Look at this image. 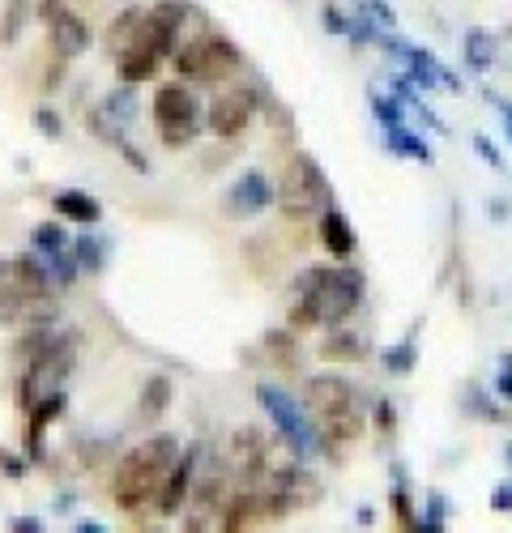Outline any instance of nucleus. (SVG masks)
<instances>
[{
	"label": "nucleus",
	"instance_id": "nucleus-36",
	"mask_svg": "<svg viewBox=\"0 0 512 533\" xmlns=\"http://www.w3.org/2000/svg\"><path fill=\"white\" fill-rule=\"evenodd\" d=\"M355 9H363L367 18H376L380 26H393V5H389V0H355Z\"/></svg>",
	"mask_w": 512,
	"mask_h": 533
},
{
	"label": "nucleus",
	"instance_id": "nucleus-22",
	"mask_svg": "<svg viewBox=\"0 0 512 533\" xmlns=\"http://www.w3.org/2000/svg\"><path fill=\"white\" fill-rule=\"evenodd\" d=\"M384 141H389V150H393V154L410 158V163H423V167L436 163V150H431V141L414 133L410 124H393V128H384Z\"/></svg>",
	"mask_w": 512,
	"mask_h": 533
},
{
	"label": "nucleus",
	"instance_id": "nucleus-6",
	"mask_svg": "<svg viewBox=\"0 0 512 533\" xmlns=\"http://www.w3.org/2000/svg\"><path fill=\"white\" fill-rule=\"evenodd\" d=\"M329 201H333V192H329L325 167H320L308 150H299L291 163H286L282 184L274 188V205L282 209L286 222H312L325 214Z\"/></svg>",
	"mask_w": 512,
	"mask_h": 533
},
{
	"label": "nucleus",
	"instance_id": "nucleus-12",
	"mask_svg": "<svg viewBox=\"0 0 512 533\" xmlns=\"http://www.w3.org/2000/svg\"><path fill=\"white\" fill-rule=\"evenodd\" d=\"M269 205H274V180H269L261 167H248L244 175H235L231 188L222 192V209H227V218H235V222L265 214Z\"/></svg>",
	"mask_w": 512,
	"mask_h": 533
},
{
	"label": "nucleus",
	"instance_id": "nucleus-24",
	"mask_svg": "<svg viewBox=\"0 0 512 533\" xmlns=\"http://www.w3.org/2000/svg\"><path fill=\"white\" fill-rule=\"evenodd\" d=\"M380 363H384V371H389V376H410V371L419 367V325H414L397 346L384 350Z\"/></svg>",
	"mask_w": 512,
	"mask_h": 533
},
{
	"label": "nucleus",
	"instance_id": "nucleus-25",
	"mask_svg": "<svg viewBox=\"0 0 512 533\" xmlns=\"http://www.w3.org/2000/svg\"><path fill=\"white\" fill-rule=\"evenodd\" d=\"M175 397V384L167 376H150L146 384H141V397H137V414L141 418H163L167 406Z\"/></svg>",
	"mask_w": 512,
	"mask_h": 533
},
{
	"label": "nucleus",
	"instance_id": "nucleus-30",
	"mask_svg": "<svg viewBox=\"0 0 512 533\" xmlns=\"http://www.w3.org/2000/svg\"><path fill=\"white\" fill-rule=\"evenodd\" d=\"M389 508H393L397 529H414V521H419V512H414V504H410V482H393Z\"/></svg>",
	"mask_w": 512,
	"mask_h": 533
},
{
	"label": "nucleus",
	"instance_id": "nucleus-41",
	"mask_svg": "<svg viewBox=\"0 0 512 533\" xmlns=\"http://www.w3.org/2000/svg\"><path fill=\"white\" fill-rule=\"evenodd\" d=\"M487 99L500 107V116H504V128H508V137H512V103L508 99H500V94H487Z\"/></svg>",
	"mask_w": 512,
	"mask_h": 533
},
{
	"label": "nucleus",
	"instance_id": "nucleus-8",
	"mask_svg": "<svg viewBox=\"0 0 512 533\" xmlns=\"http://www.w3.org/2000/svg\"><path fill=\"white\" fill-rule=\"evenodd\" d=\"M256 401H261V410L269 414V423L278 427V435L291 444V452L299 461H312V457L325 452V440H320L312 414L303 410L286 389H278V384H261V389H256Z\"/></svg>",
	"mask_w": 512,
	"mask_h": 533
},
{
	"label": "nucleus",
	"instance_id": "nucleus-18",
	"mask_svg": "<svg viewBox=\"0 0 512 533\" xmlns=\"http://www.w3.org/2000/svg\"><path fill=\"white\" fill-rule=\"evenodd\" d=\"M320 248H325L333 261H350V256H355V248H359L355 226H350V218L342 214L338 201H329L325 214H320Z\"/></svg>",
	"mask_w": 512,
	"mask_h": 533
},
{
	"label": "nucleus",
	"instance_id": "nucleus-43",
	"mask_svg": "<svg viewBox=\"0 0 512 533\" xmlns=\"http://www.w3.org/2000/svg\"><path fill=\"white\" fill-rule=\"evenodd\" d=\"M73 529H77V533H103L99 521H73Z\"/></svg>",
	"mask_w": 512,
	"mask_h": 533
},
{
	"label": "nucleus",
	"instance_id": "nucleus-44",
	"mask_svg": "<svg viewBox=\"0 0 512 533\" xmlns=\"http://www.w3.org/2000/svg\"><path fill=\"white\" fill-rule=\"evenodd\" d=\"M491 214L495 218H508V201H491Z\"/></svg>",
	"mask_w": 512,
	"mask_h": 533
},
{
	"label": "nucleus",
	"instance_id": "nucleus-21",
	"mask_svg": "<svg viewBox=\"0 0 512 533\" xmlns=\"http://www.w3.org/2000/svg\"><path fill=\"white\" fill-rule=\"evenodd\" d=\"M52 209H56L64 222H82V226L103 222V201L90 197V192H82V188H64V192H56V197H52Z\"/></svg>",
	"mask_w": 512,
	"mask_h": 533
},
{
	"label": "nucleus",
	"instance_id": "nucleus-37",
	"mask_svg": "<svg viewBox=\"0 0 512 533\" xmlns=\"http://www.w3.org/2000/svg\"><path fill=\"white\" fill-rule=\"evenodd\" d=\"M320 22H325V30H329V35H346V13L338 9V5H325V9H320Z\"/></svg>",
	"mask_w": 512,
	"mask_h": 533
},
{
	"label": "nucleus",
	"instance_id": "nucleus-31",
	"mask_svg": "<svg viewBox=\"0 0 512 533\" xmlns=\"http://www.w3.org/2000/svg\"><path fill=\"white\" fill-rule=\"evenodd\" d=\"M444 525H448V504H444V495H431L423 516L414 521V533H440Z\"/></svg>",
	"mask_w": 512,
	"mask_h": 533
},
{
	"label": "nucleus",
	"instance_id": "nucleus-39",
	"mask_svg": "<svg viewBox=\"0 0 512 533\" xmlns=\"http://www.w3.org/2000/svg\"><path fill=\"white\" fill-rule=\"evenodd\" d=\"M0 474L18 478V474H26V461H22V457H13V452H5V448H0Z\"/></svg>",
	"mask_w": 512,
	"mask_h": 533
},
{
	"label": "nucleus",
	"instance_id": "nucleus-20",
	"mask_svg": "<svg viewBox=\"0 0 512 533\" xmlns=\"http://www.w3.org/2000/svg\"><path fill=\"white\" fill-rule=\"evenodd\" d=\"M367 337L359 329H350V325H338V329H329L325 333V342H320V359L325 363H359L367 359Z\"/></svg>",
	"mask_w": 512,
	"mask_h": 533
},
{
	"label": "nucleus",
	"instance_id": "nucleus-35",
	"mask_svg": "<svg viewBox=\"0 0 512 533\" xmlns=\"http://www.w3.org/2000/svg\"><path fill=\"white\" fill-rule=\"evenodd\" d=\"M35 128H39L43 137H60V128H64V124H60V116H56V107H47V103L35 107Z\"/></svg>",
	"mask_w": 512,
	"mask_h": 533
},
{
	"label": "nucleus",
	"instance_id": "nucleus-32",
	"mask_svg": "<svg viewBox=\"0 0 512 533\" xmlns=\"http://www.w3.org/2000/svg\"><path fill=\"white\" fill-rule=\"evenodd\" d=\"M474 154H478V158H483V163H487V167H495V171H500V175L508 171V167H504V154H500V150H495V141H491L487 133H478V137H474Z\"/></svg>",
	"mask_w": 512,
	"mask_h": 533
},
{
	"label": "nucleus",
	"instance_id": "nucleus-7",
	"mask_svg": "<svg viewBox=\"0 0 512 533\" xmlns=\"http://www.w3.org/2000/svg\"><path fill=\"white\" fill-rule=\"evenodd\" d=\"M171 64H175V73L192 77V82H222V77H231L244 64V52L222 30H201V35H192L188 43L175 47Z\"/></svg>",
	"mask_w": 512,
	"mask_h": 533
},
{
	"label": "nucleus",
	"instance_id": "nucleus-23",
	"mask_svg": "<svg viewBox=\"0 0 512 533\" xmlns=\"http://www.w3.org/2000/svg\"><path fill=\"white\" fill-rule=\"evenodd\" d=\"M73 261H77V273H86V278H99V273L107 269V261H111V244L107 239H99V235H77L73 239Z\"/></svg>",
	"mask_w": 512,
	"mask_h": 533
},
{
	"label": "nucleus",
	"instance_id": "nucleus-15",
	"mask_svg": "<svg viewBox=\"0 0 512 533\" xmlns=\"http://www.w3.org/2000/svg\"><path fill=\"white\" fill-rule=\"evenodd\" d=\"M197 465H201V448H180V457L167 470V482L158 491V516H180L188 504V491H192V478H197Z\"/></svg>",
	"mask_w": 512,
	"mask_h": 533
},
{
	"label": "nucleus",
	"instance_id": "nucleus-34",
	"mask_svg": "<svg viewBox=\"0 0 512 533\" xmlns=\"http://www.w3.org/2000/svg\"><path fill=\"white\" fill-rule=\"evenodd\" d=\"M372 418H376L380 435H393V431H397V406H393L389 397H380V401H376V414H372Z\"/></svg>",
	"mask_w": 512,
	"mask_h": 533
},
{
	"label": "nucleus",
	"instance_id": "nucleus-10",
	"mask_svg": "<svg viewBox=\"0 0 512 533\" xmlns=\"http://www.w3.org/2000/svg\"><path fill=\"white\" fill-rule=\"evenodd\" d=\"M227 474L239 491L244 487H265L269 474H274V457H269V444H265V431L248 423L231 431L227 440Z\"/></svg>",
	"mask_w": 512,
	"mask_h": 533
},
{
	"label": "nucleus",
	"instance_id": "nucleus-45",
	"mask_svg": "<svg viewBox=\"0 0 512 533\" xmlns=\"http://www.w3.org/2000/svg\"><path fill=\"white\" fill-rule=\"evenodd\" d=\"M504 457H508V465H512V444H508V448H504Z\"/></svg>",
	"mask_w": 512,
	"mask_h": 533
},
{
	"label": "nucleus",
	"instance_id": "nucleus-42",
	"mask_svg": "<svg viewBox=\"0 0 512 533\" xmlns=\"http://www.w3.org/2000/svg\"><path fill=\"white\" fill-rule=\"evenodd\" d=\"M355 521H359V525L367 529V525H376V512H372V508H367V504H363V508L355 512Z\"/></svg>",
	"mask_w": 512,
	"mask_h": 533
},
{
	"label": "nucleus",
	"instance_id": "nucleus-17",
	"mask_svg": "<svg viewBox=\"0 0 512 533\" xmlns=\"http://www.w3.org/2000/svg\"><path fill=\"white\" fill-rule=\"evenodd\" d=\"M13 261V286H18V299L22 303H43L47 295H52V269H47V261L35 252V248H26L18 256H9Z\"/></svg>",
	"mask_w": 512,
	"mask_h": 533
},
{
	"label": "nucleus",
	"instance_id": "nucleus-26",
	"mask_svg": "<svg viewBox=\"0 0 512 533\" xmlns=\"http://www.w3.org/2000/svg\"><path fill=\"white\" fill-rule=\"evenodd\" d=\"M461 52H466V64L474 73H487L495 64V35H487V30H466V43H461Z\"/></svg>",
	"mask_w": 512,
	"mask_h": 533
},
{
	"label": "nucleus",
	"instance_id": "nucleus-33",
	"mask_svg": "<svg viewBox=\"0 0 512 533\" xmlns=\"http://www.w3.org/2000/svg\"><path fill=\"white\" fill-rule=\"evenodd\" d=\"M500 371H495V397H504V401H512V354H500V363H495Z\"/></svg>",
	"mask_w": 512,
	"mask_h": 533
},
{
	"label": "nucleus",
	"instance_id": "nucleus-5",
	"mask_svg": "<svg viewBox=\"0 0 512 533\" xmlns=\"http://www.w3.org/2000/svg\"><path fill=\"white\" fill-rule=\"evenodd\" d=\"M22 359H26V371L18 380V406L30 410L47 393L64 389L69 371L77 367V350H73V337H64L56 329L39 325V329H30L22 337Z\"/></svg>",
	"mask_w": 512,
	"mask_h": 533
},
{
	"label": "nucleus",
	"instance_id": "nucleus-1",
	"mask_svg": "<svg viewBox=\"0 0 512 533\" xmlns=\"http://www.w3.org/2000/svg\"><path fill=\"white\" fill-rule=\"evenodd\" d=\"M367 295V278L355 265H312L291 282V308L286 329H338Z\"/></svg>",
	"mask_w": 512,
	"mask_h": 533
},
{
	"label": "nucleus",
	"instance_id": "nucleus-3",
	"mask_svg": "<svg viewBox=\"0 0 512 533\" xmlns=\"http://www.w3.org/2000/svg\"><path fill=\"white\" fill-rule=\"evenodd\" d=\"M303 406H308L312 423H316L320 440H325L329 452L355 444L367 431L363 393H359L355 380L342 376V371H320V376L303 380Z\"/></svg>",
	"mask_w": 512,
	"mask_h": 533
},
{
	"label": "nucleus",
	"instance_id": "nucleus-38",
	"mask_svg": "<svg viewBox=\"0 0 512 533\" xmlns=\"http://www.w3.org/2000/svg\"><path fill=\"white\" fill-rule=\"evenodd\" d=\"M491 508L495 512H512V478H504L500 487L491 491Z\"/></svg>",
	"mask_w": 512,
	"mask_h": 533
},
{
	"label": "nucleus",
	"instance_id": "nucleus-4",
	"mask_svg": "<svg viewBox=\"0 0 512 533\" xmlns=\"http://www.w3.org/2000/svg\"><path fill=\"white\" fill-rule=\"evenodd\" d=\"M175 457H180V440L175 435H150V440L128 448L116 465V478H111V499L120 504V512L146 516L158 504V491H163Z\"/></svg>",
	"mask_w": 512,
	"mask_h": 533
},
{
	"label": "nucleus",
	"instance_id": "nucleus-29",
	"mask_svg": "<svg viewBox=\"0 0 512 533\" xmlns=\"http://www.w3.org/2000/svg\"><path fill=\"white\" fill-rule=\"evenodd\" d=\"M372 116H376V124L380 128H393V124H406V103L397 99V94L389 90V94H372Z\"/></svg>",
	"mask_w": 512,
	"mask_h": 533
},
{
	"label": "nucleus",
	"instance_id": "nucleus-16",
	"mask_svg": "<svg viewBox=\"0 0 512 533\" xmlns=\"http://www.w3.org/2000/svg\"><path fill=\"white\" fill-rule=\"evenodd\" d=\"M43 26H47V39H52V56L64 60V64H69L73 56H82L86 47L94 43V30H90L82 18H77V13H73L69 5L56 9Z\"/></svg>",
	"mask_w": 512,
	"mask_h": 533
},
{
	"label": "nucleus",
	"instance_id": "nucleus-19",
	"mask_svg": "<svg viewBox=\"0 0 512 533\" xmlns=\"http://www.w3.org/2000/svg\"><path fill=\"white\" fill-rule=\"evenodd\" d=\"M26 414H30V423H26V457H30V461H43V435H47V427H52L56 418L64 414V389L47 393V397L35 401V406H30Z\"/></svg>",
	"mask_w": 512,
	"mask_h": 533
},
{
	"label": "nucleus",
	"instance_id": "nucleus-11",
	"mask_svg": "<svg viewBox=\"0 0 512 533\" xmlns=\"http://www.w3.org/2000/svg\"><path fill=\"white\" fill-rule=\"evenodd\" d=\"M380 43H384V52H393V56H402V64H406V73L414 77V86H423V90H436V86H444V90H453V94H461V82L453 73L444 69V64L427 52V47H419V43H410V39H402V35H384L380 30Z\"/></svg>",
	"mask_w": 512,
	"mask_h": 533
},
{
	"label": "nucleus",
	"instance_id": "nucleus-13",
	"mask_svg": "<svg viewBox=\"0 0 512 533\" xmlns=\"http://www.w3.org/2000/svg\"><path fill=\"white\" fill-rule=\"evenodd\" d=\"M30 248H35L47 269H52V282L60 290H69L77 282V261H73V239L64 235L60 222H39L35 231H30Z\"/></svg>",
	"mask_w": 512,
	"mask_h": 533
},
{
	"label": "nucleus",
	"instance_id": "nucleus-9",
	"mask_svg": "<svg viewBox=\"0 0 512 533\" xmlns=\"http://www.w3.org/2000/svg\"><path fill=\"white\" fill-rule=\"evenodd\" d=\"M201 103L184 82H163L154 90V124H158V137L171 150H184V145L201 133Z\"/></svg>",
	"mask_w": 512,
	"mask_h": 533
},
{
	"label": "nucleus",
	"instance_id": "nucleus-27",
	"mask_svg": "<svg viewBox=\"0 0 512 533\" xmlns=\"http://www.w3.org/2000/svg\"><path fill=\"white\" fill-rule=\"evenodd\" d=\"M103 116L111 120V124H133V116H137V90H133V82H124V86H116L103 99Z\"/></svg>",
	"mask_w": 512,
	"mask_h": 533
},
{
	"label": "nucleus",
	"instance_id": "nucleus-40",
	"mask_svg": "<svg viewBox=\"0 0 512 533\" xmlns=\"http://www.w3.org/2000/svg\"><path fill=\"white\" fill-rule=\"evenodd\" d=\"M9 529L13 533H43V521H39V516H13Z\"/></svg>",
	"mask_w": 512,
	"mask_h": 533
},
{
	"label": "nucleus",
	"instance_id": "nucleus-2",
	"mask_svg": "<svg viewBox=\"0 0 512 533\" xmlns=\"http://www.w3.org/2000/svg\"><path fill=\"white\" fill-rule=\"evenodd\" d=\"M184 22H188V5H180V0H163V5H154V9H141L133 35H128L116 52L120 82L141 86V82H150V77H158L163 60L180 47Z\"/></svg>",
	"mask_w": 512,
	"mask_h": 533
},
{
	"label": "nucleus",
	"instance_id": "nucleus-14",
	"mask_svg": "<svg viewBox=\"0 0 512 533\" xmlns=\"http://www.w3.org/2000/svg\"><path fill=\"white\" fill-rule=\"evenodd\" d=\"M252 116H256V90H231V94H222V99L210 103L205 128H210L218 141H235V137L248 133Z\"/></svg>",
	"mask_w": 512,
	"mask_h": 533
},
{
	"label": "nucleus",
	"instance_id": "nucleus-28",
	"mask_svg": "<svg viewBox=\"0 0 512 533\" xmlns=\"http://www.w3.org/2000/svg\"><path fill=\"white\" fill-rule=\"evenodd\" d=\"M26 18H30V0H9V5H5V18H0V47H13V43H18Z\"/></svg>",
	"mask_w": 512,
	"mask_h": 533
}]
</instances>
